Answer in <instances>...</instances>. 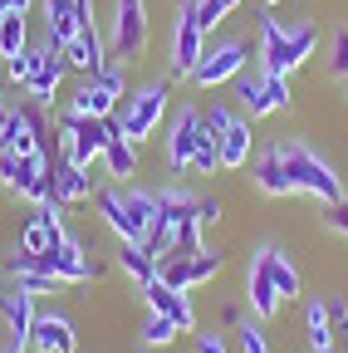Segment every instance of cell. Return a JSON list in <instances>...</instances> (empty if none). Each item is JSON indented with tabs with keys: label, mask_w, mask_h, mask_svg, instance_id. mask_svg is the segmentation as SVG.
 Segmentation results:
<instances>
[{
	"label": "cell",
	"mask_w": 348,
	"mask_h": 353,
	"mask_svg": "<svg viewBox=\"0 0 348 353\" xmlns=\"http://www.w3.org/2000/svg\"><path fill=\"white\" fill-rule=\"evenodd\" d=\"M280 157H285V172H289V182H294V192H304V196H314V201H324V206H338L348 192H343V176L309 148V143H299V138H280Z\"/></svg>",
	"instance_id": "1"
},
{
	"label": "cell",
	"mask_w": 348,
	"mask_h": 353,
	"mask_svg": "<svg viewBox=\"0 0 348 353\" xmlns=\"http://www.w3.org/2000/svg\"><path fill=\"white\" fill-rule=\"evenodd\" d=\"M54 128H59V148H64V157H69V162H79V167H94V162H103V148H108V138H113L123 123H118V113H113V118H79V113H59V118H54Z\"/></svg>",
	"instance_id": "2"
},
{
	"label": "cell",
	"mask_w": 348,
	"mask_h": 353,
	"mask_svg": "<svg viewBox=\"0 0 348 353\" xmlns=\"http://www.w3.org/2000/svg\"><path fill=\"white\" fill-rule=\"evenodd\" d=\"M206 54V30L196 25V0H177V20H172V34H167V74L172 83H187L196 74Z\"/></svg>",
	"instance_id": "3"
},
{
	"label": "cell",
	"mask_w": 348,
	"mask_h": 353,
	"mask_svg": "<svg viewBox=\"0 0 348 353\" xmlns=\"http://www.w3.org/2000/svg\"><path fill=\"white\" fill-rule=\"evenodd\" d=\"M147 0H113V20H108V54L113 59H138L147 50Z\"/></svg>",
	"instance_id": "4"
},
{
	"label": "cell",
	"mask_w": 348,
	"mask_h": 353,
	"mask_svg": "<svg viewBox=\"0 0 348 353\" xmlns=\"http://www.w3.org/2000/svg\"><path fill=\"white\" fill-rule=\"evenodd\" d=\"M167 94H172V83H167V79H157V83H147V88H138V94H133V103L118 113L127 143H138V148H143L152 132L162 128V118H167Z\"/></svg>",
	"instance_id": "5"
},
{
	"label": "cell",
	"mask_w": 348,
	"mask_h": 353,
	"mask_svg": "<svg viewBox=\"0 0 348 353\" xmlns=\"http://www.w3.org/2000/svg\"><path fill=\"white\" fill-rule=\"evenodd\" d=\"M250 54H255V44H250V39H221L216 50L201 54L192 83H196V88H221V83H231V79L245 74V59H250Z\"/></svg>",
	"instance_id": "6"
},
{
	"label": "cell",
	"mask_w": 348,
	"mask_h": 353,
	"mask_svg": "<svg viewBox=\"0 0 348 353\" xmlns=\"http://www.w3.org/2000/svg\"><path fill=\"white\" fill-rule=\"evenodd\" d=\"M196 138H201V108L182 103L177 113H172V128H167V138H162V162H167V172H172V176L192 172Z\"/></svg>",
	"instance_id": "7"
},
{
	"label": "cell",
	"mask_w": 348,
	"mask_h": 353,
	"mask_svg": "<svg viewBox=\"0 0 348 353\" xmlns=\"http://www.w3.org/2000/svg\"><path fill=\"white\" fill-rule=\"evenodd\" d=\"M245 304H250V314H255L260 324H270L280 309H285V299H280V290H275V275H270V265H265V250H260V255L250 260V270H245Z\"/></svg>",
	"instance_id": "8"
},
{
	"label": "cell",
	"mask_w": 348,
	"mask_h": 353,
	"mask_svg": "<svg viewBox=\"0 0 348 353\" xmlns=\"http://www.w3.org/2000/svg\"><path fill=\"white\" fill-rule=\"evenodd\" d=\"M30 348L34 353H79V329L69 314L50 309V314H39L34 329H30Z\"/></svg>",
	"instance_id": "9"
},
{
	"label": "cell",
	"mask_w": 348,
	"mask_h": 353,
	"mask_svg": "<svg viewBox=\"0 0 348 353\" xmlns=\"http://www.w3.org/2000/svg\"><path fill=\"white\" fill-rule=\"evenodd\" d=\"M64 74H69V59H64V50H50L45 39H39V64H34V74H30V83H25V94L34 99V103H54V94H59V83H64Z\"/></svg>",
	"instance_id": "10"
},
{
	"label": "cell",
	"mask_w": 348,
	"mask_h": 353,
	"mask_svg": "<svg viewBox=\"0 0 348 353\" xmlns=\"http://www.w3.org/2000/svg\"><path fill=\"white\" fill-rule=\"evenodd\" d=\"M250 187L260 196H294V182L285 172V157H280V143H270L265 152L250 157Z\"/></svg>",
	"instance_id": "11"
},
{
	"label": "cell",
	"mask_w": 348,
	"mask_h": 353,
	"mask_svg": "<svg viewBox=\"0 0 348 353\" xmlns=\"http://www.w3.org/2000/svg\"><path fill=\"white\" fill-rule=\"evenodd\" d=\"M64 59H69V69L74 74H83V79H94L113 54H108V44H103V34H99V25H83L79 34H74V44L64 50Z\"/></svg>",
	"instance_id": "12"
},
{
	"label": "cell",
	"mask_w": 348,
	"mask_h": 353,
	"mask_svg": "<svg viewBox=\"0 0 348 353\" xmlns=\"http://www.w3.org/2000/svg\"><path fill=\"white\" fill-rule=\"evenodd\" d=\"M0 314H6V329H10V343L15 348H30V329L39 319V309H34V294H25L20 285L0 294Z\"/></svg>",
	"instance_id": "13"
},
{
	"label": "cell",
	"mask_w": 348,
	"mask_h": 353,
	"mask_svg": "<svg viewBox=\"0 0 348 353\" xmlns=\"http://www.w3.org/2000/svg\"><path fill=\"white\" fill-rule=\"evenodd\" d=\"M255 54L265 64V74H285L289 79V34L275 15H260V39H255Z\"/></svg>",
	"instance_id": "14"
},
{
	"label": "cell",
	"mask_w": 348,
	"mask_h": 353,
	"mask_svg": "<svg viewBox=\"0 0 348 353\" xmlns=\"http://www.w3.org/2000/svg\"><path fill=\"white\" fill-rule=\"evenodd\" d=\"M94 206H99L103 226H108L118 241H133V245H138V226H133V216H127V206H123V182L99 187V192H94Z\"/></svg>",
	"instance_id": "15"
},
{
	"label": "cell",
	"mask_w": 348,
	"mask_h": 353,
	"mask_svg": "<svg viewBox=\"0 0 348 353\" xmlns=\"http://www.w3.org/2000/svg\"><path fill=\"white\" fill-rule=\"evenodd\" d=\"M54 196H59L64 206L89 201V196H94V176H89V167H79V162L59 157V162H54Z\"/></svg>",
	"instance_id": "16"
},
{
	"label": "cell",
	"mask_w": 348,
	"mask_h": 353,
	"mask_svg": "<svg viewBox=\"0 0 348 353\" xmlns=\"http://www.w3.org/2000/svg\"><path fill=\"white\" fill-rule=\"evenodd\" d=\"M196 201L187 187H162L157 192V221L162 226H172V236H177V226H187V221H196Z\"/></svg>",
	"instance_id": "17"
},
{
	"label": "cell",
	"mask_w": 348,
	"mask_h": 353,
	"mask_svg": "<svg viewBox=\"0 0 348 353\" xmlns=\"http://www.w3.org/2000/svg\"><path fill=\"white\" fill-rule=\"evenodd\" d=\"M123 206L127 216H133V226H138V245L147 241L152 231V221H157V192L152 187H133V182H123Z\"/></svg>",
	"instance_id": "18"
},
{
	"label": "cell",
	"mask_w": 348,
	"mask_h": 353,
	"mask_svg": "<svg viewBox=\"0 0 348 353\" xmlns=\"http://www.w3.org/2000/svg\"><path fill=\"white\" fill-rule=\"evenodd\" d=\"M118 270L143 290V285H152V280H157V255H147V245L118 241Z\"/></svg>",
	"instance_id": "19"
},
{
	"label": "cell",
	"mask_w": 348,
	"mask_h": 353,
	"mask_svg": "<svg viewBox=\"0 0 348 353\" xmlns=\"http://www.w3.org/2000/svg\"><path fill=\"white\" fill-rule=\"evenodd\" d=\"M250 167V118H236L221 132V172H240Z\"/></svg>",
	"instance_id": "20"
},
{
	"label": "cell",
	"mask_w": 348,
	"mask_h": 353,
	"mask_svg": "<svg viewBox=\"0 0 348 353\" xmlns=\"http://www.w3.org/2000/svg\"><path fill=\"white\" fill-rule=\"evenodd\" d=\"M69 113H79V118H113V113H118V99H113V94H103L94 79H83V83L74 88Z\"/></svg>",
	"instance_id": "21"
},
{
	"label": "cell",
	"mask_w": 348,
	"mask_h": 353,
	"mask_svg": "<svg viewBox=\"0 0 348 353\" xmlns=\"http://www.w3.org/2000/svg\"><path fill=\"white\" fill-rule=\"evenodd\" d=\"M103 167H108L113 182H133V172H138V143H127L123 128L113 132L108 148H103Z\"/></svg>",
	"instance_id": "22"
},
{
	"label": "cell",
	"mask_w": 348,
	"mask_h": 353,
	"mask_svg": "<svg viewBox=\"0 0 348 353\" xmlns=\"http://www.w3.org/2000/svg\"><path fill=\"white\" fill-rule=\"evenodd\" d=\"M280 108H289V79L285 74H265V79H260V99L250 103V123L255 118H270V113H280Z\"/></svg>",
	"instance_id": "23"
},
{
	"label": "cell",
	"mask_w": 348,
	"mask_h": 353,
	"mask_svg": "<svg viewBox=\"0 0 348 353\" xmlns=\"http://www.w3.org/2000/svg\"><path fill=\"white\" fill-rule=\"evenodd\" d=\"M265 265H270V275H275V290H280V299L285 304H294L299 299V270H294V260L280 250V245H265Z\"/></svg>",
	"instance_id": "24"
},
{
	"label": "cell",
	"mask_w": 348,
	"mask_h": 353,
	"mask_svg": "<svg viewBox=\"0 0 348 353\" xmlns=\"http://www.w3.org/2000/svg\"><path fill=\"white\" fill-rule=\"evenodd\" d=\"M192 255L196 250H182V245H172L167 255H157V280L172 285V290H192Z\"/></svg>",
	"instance_id": "25"
},
{
	"label": "cell",
	"mask_w": 348,
	"mask_h": 353,
	"mask_svg": "<svg viewBox=\"0 0 348 353\" xmlns=\"http://www.w3.org/2000/svg\"><path fill=\"white\" fill-rule=\"evenodd\" d=\"M289 74L294 69H304L314 59V50H319V30H314V20H289Z\"/></svg>",
	"instance_id": "26"
},
{
	"label": "cell",
	"mask_w": 348,
	"mask_h": 353,
	"mask_svg": "<svg viewBox=\"0 0 348 353\" xmlns=\"http://www.w3.org/2000/svg\"><path fill=\"white\" fill-rule=\"evenodd\" d=\"M0 148H10V152H20V157L45 152V148H39V138H34V128L20 118V108L10 113V123H6V128H0Z\"/></svg>",
	"instance_id": "27"
},
{
	"label": "cell",
	"mask_w": 348,
	"mask_h": 353,
	"mask_svg": "<svg viewBox=\"0 0 348 353\" xmlns=\"http://www.w3.org/2000/svg\"><path fill=\"white\" fill-rule=\"evenodd\" d=\"M30 50V20L25 15H0V59H15Z\"/></svg>",
	"instance_id": "28"
},
{
	"label": "cell",
	"mask_w": 348,
	"mask_h": 353,
	"mask_svg": "<svg viewBox=\"0 0 348 353\" xmlns=\"http://www.w3.org/2000/svg\"><path fill=\"white\" fill-rule=\"evenodd\" d=\"M304 329H309V348H329L334 343V324H329L324 299H314L309 309H304Z\"/></svg>",
	"instance_id": "29"
},
{
	"label": "cell",
	"mask_w": 348,
	"mask_h": 353,
	"mask_svg": "<svg viewBox=\"0 0 348 353\" xmlns=\"http://www.w3.org/2000/svg\"><path fill=\"white\" fill-rule=\"evenodd\" d=\"M192 172H201V176L221 172V138H211L206 128H201V138H196V152H192Z\"/></svg>",
	"instance_id": "30"
},
{
	"label": "cell",
	"mask_w": 348,
	"mask_h": 353,
	"mask_svg": "<svg viewBox=\"0 0 348 353\" xmlns=\"http://www.w3.org/2000/svg\"><path fill=\"white\" fill-rule=\"evenodd\" d=\"M226 270V255L221 250H196L192 255V285H206V280H216Z\"/></svg>",
	"instance_id": "31"
},
{
	"label": "cell",
	"mask_w": 348,
	"mask_h": 353,
	"mask_svg": "<svg viewBox=\"0 0 348 353\" xmlns=\"http://www.w3.org/2000/svg\"><path fill=\"white\" fill-rule=\"evenodd\" d=\"M177 294H187V290H172V285H162V280L143 285V299H147V314H172V304H177Z\"/></svg>",
	"instance_id": "32"
},
{
	"label": "cell",
	"mask_w": 348,
	"mask_h": 353,
	"mask_svg": "<svg viewBox=\"0 0 348 353\" xmlns=\"http://www.w3.org/2000/svg\"><path fill=\"white\" fill-rule=\"evenodd\" d=\"M231 10H236V0H196V25L211 34L216 25H226Z\"/></svg>",
	"instance_id": "33"
},
{
	"label": "cell",
	"mask_w": 348,
	"mask_h": 353,
	"mask_svg": "<svg viewBox=\"0 0 348 353\" xmlns=\"http://www.w3.org/2000/svg\"><path fill=\"white\" fill-rule=\"evenodd\" d=\"M15 285H20L25 294H34V299H39V294H59V290H64V280H59V275H45V270H25V275H15Z\"/></svg>",
	"instance_id": "34"
},
{
	"label": "cell",
	"mask_w": 348,
	"mask_h": 353,
	"mask_svg": "<svg viewBox=\"0 0 348 353\" xmlns=\"http://www.w3.org/2000/svg\"><path fill=\"white\" fill-rule=\"evenodd\" d=\"M172 339H177V324H172L167 314H147V319H143V343H147V348H162V343H172Z\"/></svg>",
	"instance_id": "35"
},
{
	"label": "cell",
	"mask_w": 348,
	"mask_h": 353,
	"mask_svg": "<svg viewBox=\"0 0 348 353\" xmlns=\"http://www.w3.org/2000/svg\"><path fill=\"white\" fill-rule=\"evenodd\" d=\"M236 334H240V353H275V348H270V334H265V324H260V319H245Z\"/></svg>",
	"instance_id": "36"
},
{
	"label": "cell",
	"mask_w": 348,
	"mask_h": 353,
	"mask_svg": "<svg viewBox=\"0 0 348 353\" xmlns=\"http://www.w3.org/2000/svg\"><path fill=\"white\" fill-rule=\"evenodd\" d=\"M34 64H39V44H30V50H25V54H15V59L6 64V74H10V83H15V88H25V83H30V74H34Z\"/></svg>",
	"instance_id": "37"
},
{
	"label": "cell",
	"mask_w": 348,
	"mask_h": 353,
	"mask_svg": "<svg viewBox=\"0 0 348 353\" xmlns=\"http://www.w3.org/2000/svg\"><path fill=\"white\" fill-rule=\"evenodd\" d=\"M94 83L103 88V94H113V99H123V88H127V74H123V64L118 59H108L99 74H94Z\"/></svg>",
	"instance_id": "38"
},
{
	"label": "cell",
	"mask_w": 348,
	"mask_h": 353,
	"mask_svg": "<svg viewBox=\"0 0 348 353\" xmlns=\"http://www.w3.org/2000/svg\"><path fill=\"white\" fill-rule=\"evenodd\" d=\"M236 123V113L226 108V103H211V108H201V128L211 132V138H221V132Z\"/></svg>",
	"instance_id": "39"
},
{
	"label": "cell",
	"mask_w": 348,
	"mask_h": 353,
	"mask_svg": "<svg viewBox=\"0 0 348 353\" xmlns=\"http://www.w3.org/2000/svg\"><path fill=\"white\" fill-rule=\"evenodd\" d=\"M20 167H25V157H20V152L0 148V187H6V192H15V187H20Z\"/></svg>",
	"instance_id": "40"
},
{
	"label": "cell",
	"mask_w": 348,
	"mask_h": 353,
	"mask_svg": "<svg viewBox=\"0 0 348 353\" xmlns=\"http://www.w3.org/2000/svg\"><path fill=\"white\" fill-rule=\"evenodd\" d=\"M260 79H265V74H240V79H236V103H240L245 113H250V103L260 99Z\"/></svg>",
	"instance_id": "41"
},
{
	"label": "cell",
	"mask_w": 348,
	"mask_h": 353,
	"mask_svg": "<svg viewBox=\"0 0 348 353\" xmlns=\"http://www.w3.org/2000/svg\"><path fill=\"white\" fill-rule=\"evenodd\" d=\"M329 74L348 79V30H338V34H334V54H329Z\"/></svg>",
	"instance_id": "42"
},
{
	"label": "cell",
	"mask_w": 348,
	"mask_h": 353,
	"mask_svg": "<svg viewBox=\"0 0 348 353\" xmlns=\"http://www.w3.org/2000/svg\"><path fill=\"white\" fill-rule=\"evenodd\" d=\"M221 211H226L221 196H201V201H196V221H201V226H216V221H221Z\"/></svg>",
	"instance_id": "43"
},
{
	"label": "cell",
	"mask_w": 348,
	"mask_h": 353,
	"mask_svg": "<svg viewBox=\"0 0 348 353\" xmlns=\"http://www.w3.org/2000/svg\"><path fill=\"white\" fill-rule=\"evenodd\" d=\"M324 309H329V324H334V334H338V329L348 324V304H343V294H329Z\"/></svg>",
	"instance_id": "44"
},
{
	"label": "cell",
	"mask_w": 348,
	"mask_h": 353,
	"mask_svg": "<svg viewBox=\"0 0 348 353\" xmlns=\"http://www.w3.org/2000/svg\"><path fill=\"white\" fill-rule=\"evenodd\" d=\"M324 221H329V231H343V236H348V196H343L338 206H329V216H324Z\"/></svg>",
	"instance_id": "45"
},
{
	"label": "cell",
	"mask_w": 348,
	"mask_h": 353,
	"mask_svg": "<svg viewBox=\"0 0 348 353\" xmlns=\"http://www.w3.org/2000/svg\"><path fill=\"white\" fill-rule=\"evenodd\" d=\"M196 353H226V339L221 334H196Z\"/></svg>",
	"instance_id": "46"
},
{
	"label": "cell",
	"mask_w": 348,
	"mask_h": 353,
	"mask_svg": "<svg viewBox=\"0 0 348 353\" xmlns=\"http://www.w3.org/2000/svg\"><path fill=\"white\" fill-rule=\"evenodd\" d=\"M34 0H0V15H30Z\"/></svg>",
	"instance_id": "47"
},
{
	"label": "cell",
	"mask_w": 348,
	"mask_h": 353,
	"mask_svg": "<svg viewBox=\"0 0 348 353\" xmlns=\"http://www.w3.org/2000/svg\"><path fill=\"white\" fill-rule=\"evenodd\" d=\"M221 324H231V329H240V324H245V314H240V304H226V309H221Z\"/></svg>",
	"instance_id": "48"
},
{
	"label": "cell",
	"mask_w": 348,
	"mask_h": 353,
	"mask_svg": "<svg viewBox=\"0 0 348 353\" xmlns=\"http://www.w3.org/2000/svg\"><path fill=\"white\" fill-rule=\"evenodd\" d=\"M74 15L79 25H94V0H74Z\"/></svg>",
	"instance_id": "49"
},
{
	"label": "cell",
	"mask_w": 348,
	"mask_h": 353,
	"mask_svg": "<svg viewBox=\"0 0 348 353\" xmlns=\"http://www.w3.org/2000/svg\"><path fill=\"white\" fill-rule=\"evenodd\" d=\"M10 113H15V108L6 103V94H0V128H6V123H10Z\"/></svg>",
	"instance_id": "50"
},
{
	"label": "cell",
	"mask_w": 348,
	"mask_h": 353,
	"mask_svg": "<svg viewBox=\"0 0 348 353\" xmlns=\"http://www.w3.org/2000/svg\"><path fill=\"white\" fill-rule=\"evenodd\" d=\"M338 343H343V348H348V324H343V329H338Z\"/></svg>",
	"instance_id": "51"
},
{
	"label": "cell",
	"mask_w": 348,
	"mask_h": 353,
	"mask_svg": "<svg viewBox=\"0 0 348 353\" xmlns=\"http://www.w3.org/2000/svg\"><path fill=\"white\" fill-rule=\"evenodd\" d=\"M0 353H25V348H15V343H6V348H0Z\"/></svg>",
	"instance_id": "52"
},
{
	"label": "cell",
	"mask_w": 348,
	"mask_h": 353,
	"mask_svg": "<svg viewBox=\"0 0 348 353\" xmlns=\"http://www.w3.org/2000/svg\"><path fill=\"white\" fill-rule=\"evenodd\" d=\"M309 353H338V348H334V343H329V348H309Z\"/></svg>",
	"instance_id": "53"
},
{
	"label": "cell",
	"mask_w": 348,
	"mask_h": 353,
	"mask_svg": "<svg viewBox=\"0 0 348 353\" xmlns=\"http://www.w3.org/2000/svg\"><path fill=\"white\" fill-rule=\"evenodd\" d=\"M0 294H6V275H0Z\"/></svg>",
	"instance_id": "54"
},
{
	"label": "cell",
	"mask_w": 348,
	"mask_h": 353,
	"mask_svg": "<svg viewBox=\"0 0 348 353\" xmlns=\"http://www.w3.org/2000/svg\"><path fill=\"white\" fill-rule=\"evenodd\" d=\"M265 6H280V0H265Z\"/></svg>",
	"instance_id": "55"
},
{
	"label": "cell",
	"mask_w": 348,
	"mask_h": 353,
	"mask_svg": "<svg viewBox=\"0 0 348 353\" xmlns=\"http://www.w3.org/2000/svg\"><path fill=\"white\" fill-rule=\"evenodd\" d=\"M236 6H240V0H236Z\"/></svg>",
	"instance_id": "56"
}]
</instances>
